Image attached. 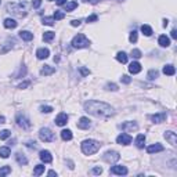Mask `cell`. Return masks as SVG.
Masks as SVG:
<instances>
[{
  "label": "cell",
  "mask_w": 177,
  "mask_h": 177,
  "mask_svg": "<svg viewBox=\"0 0 177 177\" xmlns=\"http://www.w3.org/2000/svg\"><path fill=\"white\" fill-rule=\"evenodd\" d=\"M85 109L87 113L96 116V118H102V119H107L109 116H112L113 113V108L111 105L105 104V102L101 101H88L85 104Z\"/></svg>",
  "instance_id": "obj_1"
},
{
  "label": "cell",
  "mask_w": 177,
  "mask_h": 177,
  "mask_svg": "<svg viewBox=\"0 0 177 177\" xmlns=\"http://www.w3.org/2000/svg\"><path fill=\"white\" fill-rule=\"evenodd\" d=\"M101 148V144L96 140H85L82 143V151L86 155H93Z\"/></svg>",
  "instance_id": "obj_2"
},
{
  "label": "cell",
  "mask_w": 177,
  "mask_h": 177,
  "mask_svg": "<svg viewBox=\"0 0 177 177\" xmlns=\"http://www.w3.org/2000/svg\"><path fill=\"white\" fill-rule=\"evenodd\" d=\"M7 11L17 17H24L26 14V11H25V3H8Z\"/></svg>",
  "instance_id": "obj_3"
},
{
  "label": "cell",
  "mask_w": 177,
  "mask_h": 177,
  "mask_svg": "<svg viewBox=\"0 0 177 177\" xmlns=\"http://www.w3.org/2000/svg\"><path fill=\"white\" fill-rule=\"evenodd\" d=\"M72 46L75 49H86L90 46V40L86 37L83 33H77L73 39H72Z\"/></svg>",
  "instance_id": "obj_4"
},
{
  "label": "cell",
  "mask_w": 177,
  "mask_h": 177,
  "mask_svg": "<svg viewBox=\"0 0 177 177\" xmlns=\"http://www.w3.org/2000/svg\"><path fill=\"white\" fill-rule=\"evenodd\" d=\"M39 137H40V140L44 141V143H51V141L55 140L54 133H53L50 129H47V127L40 129V132H39Z\"/></svg>",
  "instance_id": "obj_5"
},
{
  "label": "cell",
  "mask_w": 177,
  "mask_h": 177,
  "mask_svg": "<svg viewBox=\"0 0 177 177\" xmlns=\"http://www.w3.org/2000/svg\"><path fill=\"white\" fill-rule=\"evenodd\" d=\"M102 159H104L105 162H108V163H115V162H118V160L120 159V155H119V152H116V151H108V152L104 154Z\"/></svg>",
  "instance_id": "obj_6"
},
{
  "label": "cell",
  "mask_w": 177,
  "mask_h": 177,
  "mask_svg": "<svg viewBox=\"0 0 177 177\" xmlns=\"http://www.w3.org/2000/svg\"><path fill=\"white\" fill-rule=\"evenodd\" d=\"M17 124H18L19 127H22V129H29L30 127V120L29 119H28V116H25L24 113H18V115H17Z\"/></svg>",
  "instance_id": "obj_7"
},
{
  "label": "cell",
  "mask_w": 177,
  "mask_h": 177,
  "mask_svg": "<svg viewBox=\"0 0 177 177\" xmlns=\"http://www.w3.org/2000/svg\"><path fill=\"white\" fill-rule=\"evenodd\" d=\"M116 143L120 144V145H129L132 143V137L129 134H126V133H122V134H119L116 137Z\"/></svg>",
  "instance_id": "obj_8"
},
{
  "label": "cell",
  "mask_w": 177,
  "mask_h": 177,
  "mask_svg": "<svg viewBox=\"0 0 177 177\" xmlns=\"http://www.w3.org/2000/svg\"><path fill=\"white\" fill-rule=\"evenodd\" d=\"M111 173H112V174H119V176H124V174H127V169L124 167V166L116 165V166H112V167H111Z\"/></svg>",
  "instance_id": "obj_9"
},
{
  "label": "cell",
  "mask_w": 177,
  "mask_h": 177,
  "mask_svg": "<svg viewBox=\"0 0 177 177\" xmlns=\"http://www.w3.org/2000/svg\"><path fill=\"white\" fill-rule=\"evenodd\" d=\"M122 129L126 133H129V132H136V130L138 129V126L136 122H126V123L122 124Z\"/></svg>",
  "instance_id": "obj_10"
},
{
  "label": "cell",
  "mask_w": 177,
  "mask_h": 177,
  "mask_svg": "<svg viewBox=\"0 0 177 177\" xmlns=\"http://www.w3.org/2000/svg\"><path fill=\"white\" fill-rule=\"evenodd\" d=\"M66 122H68V115L64 113V112L58 113V116L55 118V123H57L58 126H65Z\"/></svg>",
  "instance_id": "obj_11"
},
{
  "label": "cell",
  "mask_w": 177,
  "mask_h": 177,
  "mask_svg": "<svg viewBox=\"0 0 177 177\" xmlns=\"http://www.w3.org/2000/svg\"><path fill=\"white\" fill-rule=\"evenodd\" d=\"M77 127L82 130H86L90 127V119L86 118V116H83V118L79 119V122H77Z\"/></svg>",
  "instance_id": "obj_12"
},
{
  "label": "cell",
  "mask_w": 177,
  "mask_h": 177,
  "mask_svg": "<svg viewBox=\"0 0 177 177\" xmlns=\"http://www.w3.org/2000/svg\"><path fill=\"white\" fill-rule=\"evenodd\" d=\"M151 120L154 123H162V122L166 120V113L160 112V113H155V115H151Z\"/></svg>",
  "instance_id": "obj_13"
},
{
  "label": "cell",
  "mask_w": 177,
  "mask_h": 177,
  "mask_svg": "<svg viewBox=\"0 0 177 177\" xmlns=\"http://www.w3.org/2000/svg\"><path fill=\"white\" fill-rule=\"evenodd\" d=\"M39 156H40V159L43 160L44 163H50L53 160V156L51 154H50V151H46V149H43V151H40V154H39Z\"/></svg>",
  "instance_id": "obj_14"
},
{
  "label": "cell",
  "mask_w": 177,
  "mask_h": 177,
  "mask_svg": "<svg viewBox=\"0 0 177 177\" xmlns=\"http://www.w3.org/2000/svg\"><path fill=\"white\" fill-rule=\"evenodd\" d=\"M165 138L171 144V145H176L177 144V136L174 132H166L165 133Z\"/></svg>",
  "instance_id": "obj_15"
},
{
  "label": "cell",
  "mask_w": 177,
  "mask_h": 177,
  "mask_svg": "<svg viewBox=\"0 0 177 177\" xmlns=\"http://www.w3.org/2000/svg\"><path fill=\"white\" fill-rule=\"evenodd\" d=\"M129 72L130 73H138V72H141V64L137 62V61L132 62L129 65Z\"/></svg>",
  "instance_id": "obj_16"
},
{
  "label": "cell",
  "mask_w": 177,
  "mask_h": 177,
  "mask_svg": "<svg viewBox=\"0 0 177 177\" xmlns=\"http://www.w3.org/2000/svg\"><path fill=\"white\" fill-rule=\"evenodd\" d=\"M160 151H163V147L160 144H152V145H149L147 148L148 154H156V152H160Z\"/></svg>",
  "instance_id": "obj_17"
},
{
  "label": "cell",
  "mask_w": 177,
  "mask_h": 177,
  "mask_svg": "<svg viewBox=\"0 0 177 177\" xmlns=\"http://www.w3.org/2000/svg\"><path fill=\"white\" fill-rule=\"evenodd\" d=\"M49 55H50L49 49H39L37 51H36V57H37L39 60H46Z\"/></svg>",
  "instance_id": "obj_18"
},
{
  "label": "cell",
  "mask_w": 177,
  "mask_h": 177,
  "mask_svg": "<svg viewBox=\"0 0 177 177\" xmlns=\"http://www.w3.org/2000/svg\"><path fill=\"white\" fill-rule=\"evenodd\" d=\"M54 72H55V68H53L50 65H44L40 71V75L41 76H49V75H53Z\"/></svg>",
  "instance_id": "obj_19"
},
{
  "label": "cell",
  "mask_w": 177,
  "mask_h": 177,
  "mask_svg": "<svg viewBox=\"0 0 177 177\" xmlns=\"http://www.w3.org/2000/svg\"><path fill=\"white\" fill-rule=\"evenodd\" d=\"M158 43H159L160 47H169L170 46V39H169L166 35H162V36H159V39H158Z\"/></svg>",
  "instance_id": "obj_20"
},
{
  "label": "cell",
  "mask_w": 177,
  "mask_h": 177,
  "mask_svg": "<svg viewBox=\"0 0 177 177\" xmlns=\"http://www.w3.org/2000/svg\"><path fill=\"white\" fill-rule=\"evenodd\" d=\"M19 37H21L22 40L29 41L33 39V33H30L29 30H21V32H19Z\"/></svg>",
  "instance_id": "obj_21"
},
{
  "label": "cell",
  "mask_w": 177,
  "mask_h": 177,
  "mask_svg": "<svg viewBox=\"0 0 177 177\" xmlns=\"http://www.w3.org/2000/svg\"><path fill=\"white\" fill-rule=\"evenodd\" d=\"M163 73L167 75V76H173V75L176 73V68H174L173 65H170V64H169V65H165L163 66Z\"/></svg>",
  "instance_id": "obj_22"
},
{
  "label": "cell",
  "mask_w": 177,
  "mask_h": 177,
  "mask_svg": "<svg viewBox=\"0 0 177 177\" xmlns=\"http://www.w3.org/2000/svg\"><path fill=\"white\" fill-rule=\"evenodd\" d=\"M4 26L7 28V29H14V28H17V21L13 18H6L4 19Z\"/></svg>",
  "instance_id": "obj_23"
},
{
  "label": "cell",
  "mask_w": 177,
  "mask_h": 177,
  "mask_svg": "<svg viewBox=\"0 0 177 177\" xmlns=\"http://www.w3.org/2000/svg\"><path fill=\"white\" fill-rule=\"evenodd\" d=\"M144 143H145V136H144V134H138L137 138H136V147H137V148H143Z\"/></svg>",
  "instance_id": "obj_24"
},
{
  "label": "cell",
  "mask_w": 177,
  "mask_h": 177,
  "mask_svg": "<svg viewBox=\"0 0 177 177\" xmlns=\"http://www.w3.org/2000/svg\"><path fill=\"white\" fill-rule=\"evenodd\" d=\"M61 138H62L64 141H69L72 138V132H71V130H68V129L62 130V132H61Z\"/></svg>",
  "instance_id": "obj_25"
},
{
  "label": "cell",
  "mask_w": 177,
  "mask_h": 177,
  "mask_svg": "<svg viewBox=\"0 0 177 177\" xmlns=\"http://www.w3.org/2000/svg\"><path fill=\"white\" fill-rule=\"evenodd\" d=\"M15 159H17V162H18L19 165H26L28 163V159L21 154V152H17L15 154Z\"/></svg>",
  "instance_id": "obj_26"
},
{
  "label": "cell",
  "mask_w": 177,
  "mask_h": 177,
  "mask_svg": "<svg viewBox=\"0 0 177 177\" xmlns=\"http://www.w3.org/2000/svg\"><path fill=\"white\" fill-rule=\"evenodd\" d=\"M116 60H118L119 62H122V64H126L127 62V54L123 53V51H119L118 54H116Z\"/></svg>",
  "instance_id": "obj_27"
},
{
  "label": "cell",
  "mask_w": 177,
  "mask_h": 177,
  "mask_svg": "<svg viewBox=\"0 0 177 177\" xmlns=\"http://www.w3.org/2000/svg\"><path fill=\"white\" fill-rule=\"evenodd\" d=\"M10 155H11V151L8 147H2L0 148V156L2 158H8Z\"/></svg>",
  "instance_id": "obj_28"
},
{
  "label": "cell",
  "mask_w": 177,
  "mask_h": 177,
  "mask_svg": "<svg viewBox=\"0 0 177 177\" xmlns=\"http://www.w3.org/2000/svg\"><path fill=\"white\" fill-rule=\"evenodd\" d=\"M141 32H143L145 36H151L152 35V28L149 26V25H143V26H141Z\"/></svg>",
  "instance_id": "obj_29"
},
{
  "label": "cell",
  "mask_w": 177,
  "mask_h": 177,
  "mask_svg": "<svg viewBox=\"0 0 177 177\" xmlns=\"http://www.w3.org/2000/svg\"><path fill=\"white\" fill-rule=\"evenodd\" d=\"M54 36H55V33L54 32H44V35H43V40L44 41H51L53 39H54Z\"/></svg>",
  "instance_id": "obj_30"
},
{
  "label": "cell",
  "mask_w": 177,
  "mask_h": 177,
  "mask_svg": "<svg viewBox=\"0 0 177 177\" xmlns=\"http://www.w3.org/2000/svg\"><path fill=\"white\" fill-rule=\"evenodd\" d=\"M41 173H44V166L43 165H37L35 169H33V174H35V176H40Z\"/></svg>",
  "instance_id": "obj_31"
},
{
  "label": "cell",
  "mask_w": 177,
  "mask_h": 177,
  "mask_svg": "<svg viewBox=\"0 0 177 177\" xmlns=\"http://www.w3.org/2000/svg\"><path fill=\"white\" fill-rule=\"evenodd\" d=\"M8 173H11V167H10V166H3V167H0V177L7 176Z\"/></svg>",
  "instance_id": "obj_32"
},
{
  "label": "cell",
  "mask_w": 177,
  "mask_h": 177,
  "mask_svg": "<svg viewBox=\"0 0 177 177\" xmlns=\"http://www.w3.org/2000/svg\"><path fill=\"white\" fill-rule=\"evenodd\" d=\"M77 7V3L76 2H69L65 4V11H72Z\"/></svg>",
  "instance_id": "obj_33"
},
{
  "label": "cell",
  "mask_w": 177,
  "mask_h": 177,
  "mask_svg": "<svg viewBox=\"0 0 177 177\" xmlns=\"http://www.w3.org/2000/svg\"><path fill=\"white\" fill-rule=\"evenodd\" d=\"M55 19L53 18V17H44L43 18V24L44 25H49V26H51V25H54Z\"/></svg>",
  "instance_id": "obj_34"
},
{
  "label": "cell",
  "mask_w": 177,
  "mask_h": 177,
  "mask_svg": "<svg viewBox=\"0 0 177 177\" xmlns=\"http://www.w3.org/2000/svg\"><path fill=\"white\" fill-rule=\"evenodd\" d=\"M158 75H159V72L156 71V69H151V71L148 72V79L149 80H154L158 77Z\"/></svg>",
  "instance_id": "obj_35"
},
{
  "label": "cell",
  "mask_w": 177,
  "mask_h": 177,
  "mask_svg": "<svg viewBox=\"0 0 177 177\" xmlns=\"http://www.w3.org/2000/svg\"><path fill=\"white\" fill-rule=\"evenodd\" d=\"M10 136H11L10 130H2V132H0V140H7Z\"/></svg>",
  "instance_id": "obj_36"
},
{
  "label": "cell",
  "mask_w": 177,
  "mask_h": 177,
  "mask_svg": "<svg viewBox=\"0 0 177 177\" xmlns=\"http://www.w3.org/2000/svg\"><path fill=\"white\" fill-rule=\"evenodd\" d=\"M129 40L132 41V43H136V41H137V32H136V30H133V32H130Z\"/></svg>",
  "instance_id": "obj_37"
},
{
  "label": "cell",
  "mask_w": 177,
  "mask_h": 177,
  "mask_svg": "<svg viewBox=\"0 0 177 177\" xmlns=\"http://www.w3.org/2000/svg\"><path fill=\"white\" fill-rule=\"evenodd\" d=\"M64 17H65V13H62V11H55L53 18H54V19H62Z\"/></svg>",
  "instance_id": "obj_38"
},
{
  "label": "cell",
  "mask_w": 177,
  "mask_h": 177,
  "mask_svg": "<svg viewBox=\"0 0 177 177\" xmlns=\"http://www.w3.org/2000/svg\"><path fill=\"white\" fill-rule=\"evenodd\" d=\"M141 51L138 49H134V50H132V57H134V58H140L141 57Z\"/></svg>",
  "instance_id": "obj_39"
},
{
  "label": "cell",
  "mask_w": 177,
  "mask_h": 177,
  "mask_svg": "<svg viewBox=\"0 0 177 177\" xmlns=\"http://www.w3.org/2000/svg\"><path fill=\"white\" fill-rule=\"evenodd\" d=\"M105 87H107V90H112V91H116V90H118V86H116L115 83H108Z\"/></svg>",
  "instance_id": "obj_40"
},
{
  "label": "cell",
  "mask_w": 177,
  "mask_h": 177,
  "mask_svg": "<svg viewBox=\"0 0 177 177\" xmlns=\"http://www.w3.org/2000/svg\"><path fill=\"white\" fill-rule=\"evenodd\" d=\"M40 111H41V112L49 113V112H51V111H53V108L49 107V105H41V107H40Z\"/></svg>",
  "instance_id": "obj_41"
},
{
  "label": "cell",
  "mask_w": 177,
  "mask_h": 177,
  "mask_svg": "<svg viewBox=\"0 0 177 177\" xmlns=\"http://www.w3.org/2000/svg\"><path fill=\"white\" fill-rule=\"evenodd\" d=\"M120 80H122V82H123V83H126V85H129V83L132 82V79H130V77L127 76V75H123V76L120 77Z\"/></svg>",
  "instance_id": "obj_42"
},
{
  "label": "cell",
  "mask_w": 177,
  "mask_h": 177,
  "mask_svg": "<svg viewBox=\"0 0 177 177\" xmlns=\"http://www.w3.org/2000/svg\"><path fill=\"white\" fill-rule=\"evenodd\" d=\"M40 4H41V0H32L33 8H39V7H40Z\"/></svg>",
  "instance_id": "obj_43"
},
{
  "label": "cell",
  "mask_w": 177,
  "mask_h": 177,
  "mask_svg": "<svg viewBox=\"0 0 177 177\" xmlns=\"http://www.w3.org/2000/svg\"><path fill=\"white\" fill-rule=\"evenodd\" d=\"M98 19V17L97 15H90V17H87V22H94V21H97Z\"/></svg>",
  "instance_id": "obj_44"
},
{
  "label": "cell",
  "mask_w": 177,
  "mask_h": 177,
  "mask_svg": "<svg viewBox=\"0 0 177 177\" xmlns=\"http://www.w3.org/2000/svg\"><path fill=\"white\" fill-rule=\"evenodd\" d=\"M29 85H30V82H24V83H21V85L18 86V88H26Z\"/></svg>",
  "instance_id": "obj_45"
},
{
  "label": "cell",
  "mask_w": 177,
  "mask_h": 177,
  "mask_svg": "<svg viewBox=\"0 0 177 177\" xmlns=\"http://www.w3.org/2000/svg\"><path fill=\"white\" fill-rule=\"evenodd\" d=\"M26 147H29V148H36V143L35 141H28Z\"/></svg>",
  "instance_id": "obj_46"
},
{
  "label": "cell",
  "mask_w": 177,
  "mask_h": 177,
  "mask_svg": "<svg viewBox=\"0 0 177 177\" xmlns=\"http://www.w3.org/2000/svg\"><path fill=\"white\" fill-rule=\"evenodd\" d=\"M93 173L94 174H101L102 173V169L101 167H94L93 169Z\"/></svg>",
  "instance_id": "obj_47"
},
{
  "label": "cell",
  "mask_w": 177,
  "mask_h": 177,
  "mask_svg": "<svg viewBox=\"0 0 177 177\" xmlns=\"http://www.w3.org/2000/svg\"><path fill=\"white\" fill-rule=\"evenodd\" d=\"M71 25H72V26H79V25H80V19H73V21L71 22Z\"/></svg>",
  "instance_id": "obj_48"
},
{
  "label": "cell",
  "mask_w": 177,
  "mask_h": 177,
  "mask_svg": "<svg viewBox=\"0 0 177 177\" xmlns=\"http://www.w3.org/2000/svg\"><path fill=\"white\" fill-rule=\"evenodd\" d=\"M80 72H82L83 76H86V75L90 73V71H88V69H86V68H80Z\"/></svg>",
  "instance_id": "obj_49"
},
{
  "label": "cell",
  "mask_w": 177,
  "mask_h": 177,
  "mask_svg": "<svg viewBox=\"0 0 177 177\" xmlns=\"http://www.w3.org/2000/svg\"><path fill=\"white\" fill-rule=\"evenodd\" d=\"M83 2H88V3H91V4H97V3L101 2V0H83Z\"/></svg>",
  "instance_id": "obj_50"
},
{
  "label": "cell",
  "mask_w": 177,
  "mask_h": 177,
  "mask_svg": "<svg viewBox=\"0 0 177 177\" xmlns=\"http://www.w3.org/2000/svg\"><path fill=\"white\" fill-rule=\"evenodd\" d=\"M171 37H173V39H177V30H176V29L171 30Z\"/></svg>",
  "instance_id": "obj_51"
},
{
  "label": "cell",
  "mask_w": 177,
  "mask_h": 177,
  "mask_svg": "<svg viewBox=\"0 0 177 177\" xmlns=\"http://www.w3.org/2000/svg\"><path fill=\"white\" fill-rule=\"evenodd\" d=\"M65 2H66V0H57V4L58 6H62V4H65Z\"/></svg>",
  "instance_id": "obj_52"
},
{
  "label": "cell",
  "mask_w": 177,
  "mask_h": 177,
  "mask_svg": "<svg viewBox=\"0 0 177 177\" xmlns=\"http://www.w3.org/2000/svg\"><path fill=\"white\" fill-rule=\"evenodd\" d=\"M3 123H6V118L4 116H0V124H3Z\"/></svg>",
  "instance_id": "obj_53"
},
{
  "label": "cell",
  "mask_w": 177,
  "mask_h": 177,
  "mask_svg": "<svg viewBox=\"0 0 177 177\" xmlns=\"http://www.w3.org/2000/svg\"><path fill=\"white\" fill-rule=\"evenodd\" d=\"M49 176H57V173H55L54 170H50L49 171Z\"/></svg>",
  "instance_id": "obj_54"
},
{
  "label": "cell",
  "mask_w": 177,
  "mask_h": 177,
  "mask_svg": "<svg viewBox=\"0 0 177 177\" xmlns=\"http://www.w3.org/2000/svg\"><path fill=\"white\" fill-rule=\"evenodd\" d=\"M0 4H2V0H0Z\"/></svg>",
  "instance_id": "obj_55"
},
{
  "label": "cell",
  "mask_w": 177,
  "mask_h": 177,
  "mask_svg": "<svg viewBox=\"0 0 177 177\" xmlns=\"http://www.w3.org/2000/svg\"><path fill=\"white\" fill-rule=\"evenodd\" d=\"M50 2H53V0H50Z\"/></svg>",
  "instance_id": "obj_56"
}]
</instances>
